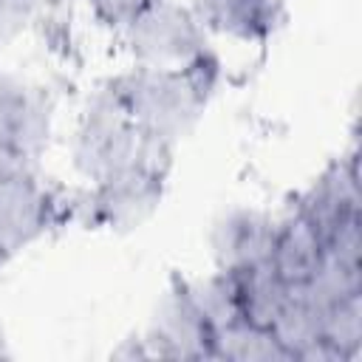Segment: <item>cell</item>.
I'll use <instances>...</instances> for the list:
<instances>
[{
	"instance_id": "cell-1",
	"label": "cell",
	"mask_w": 362,
	"mask_h": 362,
	"mask_svg": "<svg viewBox=\"0 0 362 362\" xmlns=\"http://www.w3.org/2000/svg\"><path fill=\"white\" fill-rule=\"evenodd\" d=\"M221 79L223 65L212 48L181 68L133 62L127 71L110 76V85L141 133L175 147L198 127L204 110L221 88Z\"/></svg>"
},
{
	"instance_id": "cell-2",
	"label": "cell",
	"mask_w": 362,
	"mask_h": 362,
	"mask_svg": "<svg viewBox=\"0 0 362 362\" xmlns=\"http://www.w3.org/2000/svg\"><path fill=\"white\" fill-rule=\"evenodd\" d=\"M175 147L141 133V127L127 113L110 79L96 85L74 122L68 158L74 173L88 181H105L144 158H173Z\"/></svg>"
},
{
	"instance_id": "cell-3",
	"label": "cell",
	"mask_w": 362,
	"mask_h": 362,
	"mask_svg": "<svg viewBox=\"0 0 362 362\" xmlns=\"http://www.w3.org/2000/svg\"><path fill=\"white\" fill-rule=\"evenodd\" d=\"M173 158H144L105 181L71 192V223L105 232H133L161 206Z\"/></svg>"
},
{
	"instance_id": "cell-4",
	"label": "cell",
	"mask_w": 362,
	"mask_h": 362,
	"mask_svg": "<svg viewBox=\"0 0 362 362\" xmlns=\"http://www.w3.org/2000/svg\"><path fill=\"white\" fill-rule=\"evenodd\" d=\"M71 223V192L54 189L40 164L0 156V252L11 260Z\"/></svg>"
},
{
	"instance_id": "cell-5",
	"label": "cell",
	"mask_w": 362,
	"mask_h": 362,
	"mask_svg": "<svg viewBox=\"0 0 362 362\" xmlns=\"http://www.w3.org/2000/svg\"><path fill=\"white\" fill-rule=\"evenodd\" d=\"M116 37L136 65L181 68L212 51V34L184 0H150Z\"/></svg>"
},
{
	"instance_id": "cell-6",
	"label": "cell",
	"mask_w": 362,
	"mask_h": 362,
	"mask_svg": "<svg viewBox=\"0 0 362 362\" xmlns=\"http://www.w3.org/2000/svg\"><path fill=\"white\" fill-rule=\"evenodd\" d=\"M57 102L23 74L0 71V156L40 164L54 139Z\"/></svg>"
},
{
	"instance_id": "cell-7",
	"label": "cell",
	"mask_w": 362,
	"mask_h": 362,
	"mask_svg": "<svg viewBox=\"0 0 362 362\" xmlns=\"http://www.w3.org/2000/svg\"><path fill=\"white\" fill-rule=\"evenodd\" d=\"M291 206L317 229L322 243L337 232L362 223V189L356 147L331 158L294 198Z\"/></svg>"
},
{
	"instance_id": "cell-8",
	"label": "cell",
	"mask_w": 362,
	"mask_h": 362,
	"mask_svg": "<svg viewBox=\"0 0 362 362\" xmlns=\"http://www.w3.org/2000/svg\"><path fill=\"white\" fill-rule=\"evenodd\" d=\"M141 339L150 359H209L212 328L189 303L178 277L170 280V286L153 305V314L141 328Z\"/></svg>"
},
{
	"instance_id": "cell-9",
	"label": "cell",
	"mask_w": 362,
	"mask_h": 362,
	"mask_svg": "<svg viewBox=\"0 0 362 362\" xmlns=\"http://www.w3.org/2000/svg\"><path fill=\"white\" fill-rule=\"evenodd\" d=\"M277 238V215L260 206H232L212 221L209 255L215 269L246 272L272 260Z\"/></svg>"
},
{
	"instance_id": "cell-10",
	"label": "cell",
	"mask_w": 362,
	"mask_h": 362,
	"mask_svg": "<svg viewBox=\"0 0 362 362\" xmlns=\"http://www.w3.org/2000/svg\"><path fill=\"white\" fill-rule=\"evenodd\" d=\"M209 34L260 45L274 37L286 17L288 0H184Z\"/></svg>"
},
{
	"instance_id": "cell-11",
	"label": "cell",
	"mask_w": 362,
	"mask_h": 362,
	"mask_svg": "<svg viewBox=\"0 0 362 362\" xmlns=\"http://www.w3.org/2000/svg\"><path fill=\"white\" fill-rule=\"evenodd\" d=\"M325 243L317 229L288 204L277 215V238L272 249V266L288 286H303L320 266Z\"/></svg>"
},
{
	"instance_id": "cell-12",
	"label": "cell",
	"mask_w": 362,
	"mask_h": 362,
	"mask_svg": "<svg viewBox=\"0 0 362 362\" xmlns=\"http://www.w3.org/2000/svg\"><path fill=\"white\" fill-rule=\"evenodd\" d=\"M209 359L215 362H291L288 351L266 325L235 320L212 331Z\"/></svg>"
},
{
	"instance_id": "cell-13",
	"label": "cell",
	"mask_w": 362,
	"mask_h": 362,
	"mask_svg": "<svg viewBox=\"0 0 362 362\" xmlns=\"http://www.w3.org/2000/svg\"><path fill=\"white\" fill-rule=\"evenodd\" d=\"M178 283H181L184 294L189 297V303L198 308V314L206 320V325L212 331L243 317L235 272L212 269V272H204V274L178 277Z\"/></svg>"
},
{
	"instance_id": "cell-14",
	"label": "cell",
	"mask_w": 362,
	"mask_h": 362,
	"mask_svg": "<svg viewBox=\"0 0 362 362\" xmlns=\"http://www.w3.org/2000/svg\"><path fill=\"white\" fill-rule=\"evenodd\" d=\"M238 291H240V314L243 320L255 322V325H266L272 328L274 317L280 314L283 303L288 300L291 286L277 274V269L272 266V260L252 266L246 272H238Z\"/></svg>"
},
{
	"instance_id": "cell-15",
	"label": "cell",
	"mask_w": 362,
	"mask_h": 362,
	"mask_svg": "<svg viewBox=\"0 0 362 362\" xmlns=\"http://www.w3.org/2000/svg\"><path fill=\"white\" fill-rule=\"evenodd\" d=\"M320 320H322V308L305 291L291 286L288 300L283 303L280 314L272 322V334L288 351L291 362H300V356L314 342H320Z\"/></svg>"
},
{
	"instance_id": "cell-16",
	"label": "cell",
	"mask_w": 362,
	"mask_h": 362,
	"mask_svg": "<svg viewBox=\"0 0 362 362\" xmlns=\"http://www.w3.org/2000/svg\"><path fill=\"white\" fill-rule=\"evenodd\" d=\"M320 342L328 345L339 362H354L362 354V291L322 308Z\"/></svg>"
},
{
	"instance_id": "cell-17",
	"label": "cell",
	"mask_w": 362,
	"mask_h": 362,
	"mask_svg": "<svg viewBox=\"0 0 362 362\" xmlns=\"http://www.w3.org/2000/svg\"><path fill=\"white\" fill-rule=\"evenodd\" d=\"M82 3L88 6L90 17H93L102 28L119 34L150 0H82Z\"/></svg>"
},
{
	"instance_id": "cell-18",
	"label": "cell",
	"mask_w": 362,
	"mask_h": 362,
	"mask_svg": "<svg viewBox=\"0 0 362 362\" xmlns=\"http://www.w3.org/2000/svg\"><path fill=\"white\" fill-rule=\"evenodd\" d=\"M37 11V0H0V48L14 42L25 28H31Z\"/></svg>"
},
{
	"instance_id": "cell-19",
	"label": "cell",
	"mask_w": 362,
	"mask_h": 362,
	"mask_svg": "<svg viewBox=\"0 0 362 362\" xmlns=\"http://www.w3.org/2000/svg\"><path fill=\"white\" fill-rule=\"evenodd\" d=\"M110 356H113V359H150L147 345H144V339H141V331H139V334H130L127 339H122V342L110 351Z\"/></svg>"
},
{
	"instance_id": "cell-20",
	"label": "cell",
	"mask_w": 362,
	"mask_h": 362,
	"mask_svg": "<svg viewBox=\"0 0 362 362\" xmlns=\"http://www.w3.org/2000/svg\"><path fill=\"white\" fill-rule=\"evenodd\" d=\"M11 356V351H8V337H6V325H3V320H0V359H8Z\"/></svg>"
},
{
	"instance_id": "cell-21",
	"label": "cell",
	"mask_w": 362,
	"mask_h": 362,
	"mask_svg": "<svg viewBox=\"0 0 362 362\" xmlns=\"http://www.w3.org/2000/svg\"><path fill=\"white\" fill-rule=\"evenodd\" d=\"M6 263H8V257H6V255H3V252H0V269H3V266H6Z\"/></svg>"
}]
</instances>
